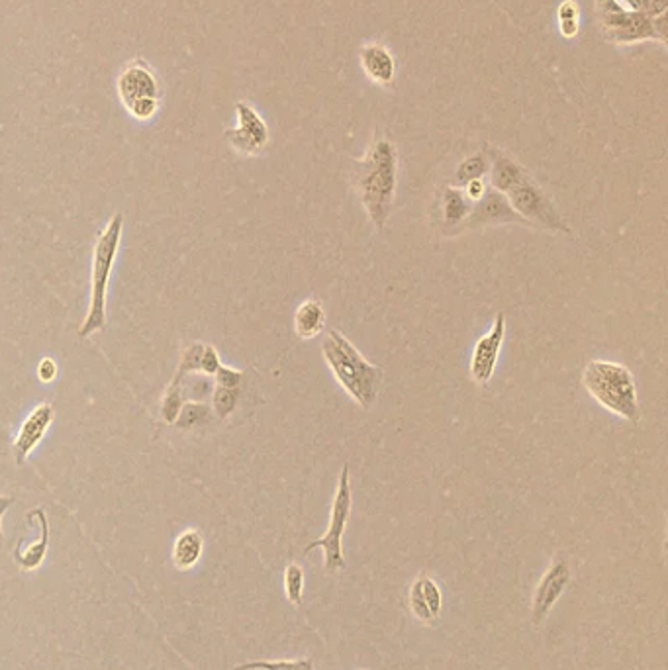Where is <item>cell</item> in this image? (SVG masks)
<instances>
[{"instance_id":"obj_9","label":"cell","mask_w":668,"mask_h":670,"mask_svg":"<svg viewBox=\"0 0 668 670\" xmlns=\"http://www.w3.org/2000/svg\"><path fill=\"white\" fill-rule=\"evenodd\" d=\"M570 584V567L565 559L555 560L553 565L547 569L543 579L539 581L536 594L531 602V620L536 625H541L547 615L551 613L558 598L563 596L567 586Z\"/></svg>"},{"instance_id":"obj_11","label":"cell","mask_w":668,"mask_h":670,"mask_svg":"<svg viewBox=\"0 0 668 670\" xmlns=\"http://www.w3.org/2000/svg\"><path fill=\"white\" fill-rule=\"evenodd\" d=\"M235 110L239 126L225 131V140H228L237 152L247 155L259 153L266 145V141H269V128L263 122V118L245 102H237Z\"/></svg>"},{"instance_id":"obj_22","label":"cell","mask_w":668,"mask_h":670,"mask_svg":"<svg viewBox=\"0 0 668 670\" xmlns=\"http://www.w3.org/2000/svg\"><path fill=\"white\" fill-rule=\"evenodd\" d=\"M183 379H184V374L177 372V377L172 379V382L169 384L167 393H165L163 404H162V414H163V420L167 424H175L177 415L181 412V406H183V393H181Z\"/></svg>"},{"instance_id":"obj_18","label":"cell","mask_w":668,"mask_h":670,"mask_svg":"<svg viewBox=\"0 0 668 670\" xmlns=\"http://www.w3.org/2000/svg\"><path fill=\"white\" fill-rule=\"evenodd\" d=\"M204 553V538L196 529L183 531L172 545V562L181 571L193 569Z\"/></svg>"},{"instance_id":"obj_5","label":"cell","mask_w":668,"mask_h":670,"mask_svg":"<svg viewBox=\"0 0 668 670\" xmlns=\"http://www.w3.org/2000/svg\"><path fill=\"white\" fill-rule=\"evenodd\" d=\"M351 508H353V492H351V476H350V465H343L341 475L338 478V488L333 494V502L329 508V524L322 538L312 541L308 547L304 549V553L308 555L314 549H322L324 551V567L328 572H339L347 567L345 555H343V535L350 524L351 518Z\"/></svg>"},{"instance_id":"obj_7","label":"cell","mask_w":668,"mask_h":670,"mask_svg":"<svg viewBox=\"0 0 668 670\" xmlns=\"http://www.w3.org/2000/svg\"><path fill=\"white\" fill-rule=\"evenodd\" d=\"M118 95L133 118H153L159 109V83L155 73L141 61L130 63L118 79Z\"/></svg>"},{"instance_id":"obj_33","label":"cell","mask_w":668,"mask_h":670,"mask_svg":"<svg viewBox=\"0 0 668 670\" xmlns=\"http://www.w3.org/2000/svg\"><path fill=\"white\" fill-rule=\"evenodd\" d=\"M666 8H668V0H649V16L651 18L666 15Z\"/></svg>"},{"instance_id":"obj_1","label":"cell","mask_w":668,"mask_h":670,"mask_svg":"<svg viewBox=\"0 0 668 670\" xmlns=\"http://www.w3.org/2000/svg\"><path fill=\"white\" fill-rule=\"evenodd\" d=\"M355 186L369 220L377 230H382L392 214L398 186V153L392 141L372 143L357 163Z\"/></svg>"},{"instance_id":"obj_34","label":"cell","mask_w":668,"mask_h":670,"mask_svg":"<svg viewBox=\"0 0 668 670\" xmlns=\"http://www.w3.org/2000/svg\"><path fill=\"white\" fill-rule=\"evenodd\" d=\"M560 34L565 37H574L579 34V24L577 20H563L560 22Z\"/></svg>"},{"instance_id":"obj_26","label":"cell","mask_w":668,"mask_h":670,"mask_svg":"<svg viewBox=\"0 0 668 670\" xmlns=\"http://www.w3.org/2000/svg\"><path fill=\"white\" fill-rule=\"evenodd\" d=\"M206 343H193L191 347H186L183 351V357L179 361V371L181 374H191V372H200V359H203V351H204Z\"/></svg>"},{"instance_id":"obj_24","label":"cell","mask_w":668,"mask_h":670,"mask_svg":"<svg viewBox=\"0 0 668 670\" xmlns=\"http://www.w3.org/2000/svg\"><path fill=\"white\" fill-rule=\"evenodd\" d=\"M239 398V388H225L216 386V391L212 394V406L220 418H228V415L235 410Z\"/></svg>"},{"instance_id":"obj_13","label":"cell","mask_w":668,"mask_h":670,"mask_svg":"<svg viewBox=\"0 0 668 670\" xmlns=\"http://www.w3.org/2000/svg\"><path fill=\"white\" fill-rule=\"evenodd\" d=\"M53 420H56V410H53L51 404H39L28 414V418L22 422L18 437L15 441V457L18 463H24L26 457L37 447L39 441L44 439L51 427Z\"/></svg>"},{"instance_id":"obj_20","label":"cell","mask_w":668,"mask_h":670,"mask_svg":"<svg viewBox=\"0 0 668 670\" xmlns=\"http://www.w3.org/2000/svg\"><path fill=\"white\" fill-rule=\"evenodd\" d=\"M488 171H490L488 155L486 153H476V155H471L469 159H464L463 163L457 167L455 179L461 184H466L469 181L483 179L485 175H488Z\"/></svg>"},{"instance_id":"obj_28","label":"cell","mask_w":668,"mask_h":670,"mask_svg":"<svg viewBox=\"0 0 668 670\" xmlns=\"http://www.w3.org/2000/svg\"><path fill=\"white\" fill-rule=\"evenodd\" d=\"M216 382L218 386H225V388H239V384H242L244 381V372L237 371V369H232V367H220L216 371Z\"/></svg>"},{"instance_id":"obj_10","label":"cell","mask_w":668,"mask_h":670,"mask_svg":"<svg viewBox=\"0 0 668 670\" xmlns=\"http://www.w3.org/2000/svg\"><path fill=\"white\" fill-rule=\"evenodd\" d=\"M502 224H522L527 225L526 220L507 203V198L488 189L485 196L473 203V208L469 216L459 225V230H476V227H488V225H502Z\"/></svg>"},{"instance_id":"obj_27","label":"cell","mask_w":668,"mask_h":670,"mask_svg":"<svg viewBox=\"0 0 668 670\" xmlns=\"http://www.w3.org/2000/svg\"><path fill=\"white\" fill-rule=\"evenodd\" d=\"M220 367H222V361H220L218 351L214 350L212 345H204L203 359H200V372L208 374V377H214Z\"/></svg>"},{"instance_id":"obj_19","label":"cell","mask_w":668,"mask_h":670,"mask_svg":"<svg viewBox=\"0 0 668 670\" xmlns=\"http://www.w3.org/2000/svg\"><path fill=\"white\" fill-rule=\"evenodd\" d=\"M471 208H473L471 200L464 196V193L449 186V189L444 194V220H445V224L459 227L466 220V216H469Z\"/></svg>"},{"instance_id":"obj_32","label":"cell","mask_w":668,"mask_h":670,"mask_svg":"<svg viewBox=\"0 0 668 670\" xmlns=\"http://www.w3.org/2000/svg\"><path fill=\"white\" fill-rule=\"evenodd\" d=\"M16 498H12V496H0V545L5 543V535H3V518L5 514L8 512V508L15 506Z\"/></svg>"},{"instance_id":"obj_3","label":"cell","mask_w":668,"mask_h":670,"mask_svg":"<svg viewBox=\"0 0 668 670\" xmlns=\"http://www.w3.org/2000/svg\"><path fill=\"white\" fill-rule=\"evenodd\" d=\"M582 384L586 393L613 415L631 424L641 420L635 377L625 365L594 359L582 372Z\"/></svg>"},{"instance_id":"obj_16","label":"cell","mask_w":668,"mask_h":670,"mask_svg":"<svg viewBox=\"0 0 668 670\" xmlns=\"http://www.w3.org/2000/svg\"><path fill=\"white\" fill-rule=\"evenodd\" d=\"M360 65H363L365 73L377 80V83L389 85L392 83L394 73H396V63L394 58L389 53V49H384L379 44L372 46H365L360 49Z\"/></svg>"},{"instance_id":"obj_14","label":"cell","mask_w":668,"mask_h":670,"mask_svg":"<svg viewBox=\"0 0 668 670\" xmlns=\"http://www.w3.org/2000/svg\"><path fill=\"white\" fill-rule=\"evenodd\" d=\"M28 514L37 518V521H39V539L36 543L28 545V547H20L15 551L16 565L26 572L42 567V562L46 560L47 549H49V521H47L46 510H44V508H36V510L28 512Z\"/></svg>"},{"instance_id":"obj_17","label":"cell","mask_w":668,"mask_h":670,"mask_svg":"<svg viewBox=\"0 0 668 670\" xmlns=\"http://www.w3.org/2000/svg\"><path fill=\"white\" fill-rule=\"evenodd\" d=\"M326 310L319 300H304L294 312V331L300 340H314L324 331Z\"/></svg>"},{"instance_id":"obj_12","label":"cell","mask_w":668,"mask_h":670,"mask_svg":"<svg viewBox=\"0 0 668 670\" xmlns=\"http://www.w3.org/2000/svg\"><path fill=\"white\" fill-rule=\"evenodd\" d=\"M408 606L413 618L422 623H432L444 610V592L432 576L422 574L410 584Z\"/></svg>"},{"instance_id":"obj_15","label":"cell","mask_w":668,"mask_h":670,"mask_svg":"<svg viewBox=\"0 0 668 670\" xmlns=\"http://www.w3.org/2000/svg\"><path fill=\"white\" fill-rule=\"evenodd\" d=\"M490 184L494 191L506 194L507 191L522 181L527 171L514 161L510 155H506L498 150L490 152Z\"/></svg>"},{"instance_id":"obj_25","label":"cell","mask_w":668,"mask_h":670,"mask_svg":"<svg viewBox=\"0 0 668 670\" xmlns=\"http://www.w3.org/2000/svg\"><path fill=\"white\" fill-rule=\"evenodd\" d=\"M206 414H208L206 406L198 404V402H189V404L181 406V412L177 415L175 424L179 427H183V430H186V427H193V425L203 422L206 418Z\"/></svg>"},{"instance_id":"obj_31","label":"cell","mask_w":668,"mask_h":670,"mask_svg":"<svg viewBox=\"0 0 668 670\" xmlns=\"http://www.w3.org/2000/svg\"><path fill=\"white\" fill-rule=\"evenodd\" d=\"M579 18V5L574 0H567L558 6V20H577Z\"/></svg>"},{"instance_id":"obj_23","label":"cell","mask_w":668,"mask_h":670,"mask_svg":"<svg viewBox=\"0 0 668 670\" xmlns=\"http://www.w3.org/2000/svg\"><path fill=\"white\" fill-rule=\"evenodd\" d=\"M235 670H314L310 659H278V661H251L235 666Z\"/></svg>"},{"instance_id":"obj_29","label":"cell","mask_w":668,"mask_h":670,"mask_svg":"<svg viewBox=\"0 0 668 670\" xmlns=\"http://www.w3.org/2000/svg\"><path fill=\"white\" fill-rule=\"evenodd\" d=\"M57 377V363L51 357L39 361L37 365V379L42 382H53Z\"/></svg>"},{"instance_id":"obj_21","label":"cell","mask_w":668,"mask_h":670,"mask_svg":"<svg viewBox=\"0 0 668 670\" xmlns=\"http://www.w3.org/2000/svg\"><path fill=\"white\" fill-rule=\"evenodd\" d=\"M304 569L300 565H297V562H292V565L287 567L285 571V594H287V600L290 602L292 606L300 608L302 606V598H304Z\"/></svg>"},{"instance_id":"obj_30","label":"cell","mask_w":668,"mask_h":670,"mask_svg":"<svg viewBox=\"0 0 668 670\" xmlns=\"http://www.w3.org/2000/svg\"><path fill=\"white\" fill-rule=\"evenodd\" d=\"M486 191H488V189H486L485 181H483V179H476V181H469V183H466L463 193H464V196H466V198L471 200V203H476V200H480V198L485 196V193H486Z\"/></svg>"},{"instance_id":"obj_2","label":"cell","mask_w":668,"mask_h":670,"mask_svg":"<svg viewBox=\"0 0 668 670\" xmlns=\"http://www.w3.org/2000/svg\"><path fill=\"white\" fill-rule=\"evenodd\" d=\"M322 357L347 396L363 410L375 404L382 384V371L360 355L341 331L329 330L326 333Z\"/></svg>"},{"instance_id":"obj_8","label":"cell","mask_w":668,"mask_h":670,"mask_svg":"<svg viewBox=\"0 0 668 670\" xmlns=\"http://www.w3.org/2000/svg\"><path fill=\"white\" fill-rule=\"evenodd\" d=\"M504 340H506V314L498 312L496 318H494L490 331L476 341L471 357V377L476 384L486 386L492 381Z\"/></svg>"},{"instance_id":"obj_6","label":"cell","mask_w":668,"mask_h":670,"mask_svg":"<svg viewBox=\"0 0 668 670\" xmlns=\"http://www.w3.org/2000/svg\"><path fill=\"white\" fill-rule=\"evenodd\" d=\"M512 208L526 220L527 225H538L543 230L551 232H565L569 234L570 227L560 218L558 210L551 203L547 194L533 183L529 175H526L516 186L504 194Z\"/></svg>"},{"instance_id":"obj_4","label":"cell","mask_w":668,"mask_h":670,"mask_svg":"<svg viewBox=\"0 0 668 670\" xmlns=\"http://www.w3.org/2000/svg\"><path fill=\"white\" fill-rule=\"evenodd\" d=\"M122 230L124 216L122 214H114L95 244V251H92L89 310L81 331H78L81 338H89V335L100 331L106 326V290H109L110 273L118 256L120 241H122Z\"/></svg>"}]
</instances>
